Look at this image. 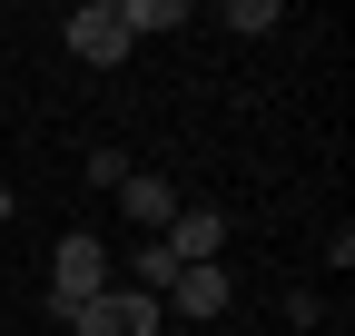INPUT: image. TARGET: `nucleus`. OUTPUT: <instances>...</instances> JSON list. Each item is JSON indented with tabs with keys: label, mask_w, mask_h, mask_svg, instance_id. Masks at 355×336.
I'll use <instances>...</instances> for the list:
<instances>
[{
	"label": "nucleus",
	"mask_w": 355,
	"mask_h": 336,
	"mask_svg": "<svg viewBox=\"0 0 355 336\" xmlns=\"http://www.w3.org/2000/svg\"><path fill=\"white\" fill-rule=\"evenodd\" d=\"M109 267H119V258H109L89 228H79V237H60V247H50V317L69 326L89 297H109Z\"/></svg>",
	"instance_id": "nucleus-1"
},
{
	"label": "nucleus",
	"mask_w": 355,
	"mask_h": 336,
	"mask_svg": "<svg viewBox=\"0 0 355 336\" xmlns=\"http://www.w3.org/2000/svg\"><path fill=\"white\" fill-rule=\"evenodd\" d=\"M158 297H139V287H109V297H89L79 317H69V336H158Z\"/></svg>",
	"instance_id": "nucleus-2"
},
{
	"label": "nucleus",
	"mask_w": 355,
	"mask_h": 336,
	"mask_svg": "<svg viewBox=\"0 0 355 336\" xmlns=\"http://www.w3.org/2000/svg\"><path fill=\"white\" fill-rule=\"evenodd\" d=\"M60 40H69V60H89V69H119L128 50H139V40L119 30V10H109V0H89V10H69V20H60Z\"/></svg>",
	"instance_id": "nucleus-3"
},
{
	"label": "nucleus",
	"mask_w": 355,
	"mask_h": 336,
	"mask_svg": "<svg viewBox=\"0 0 355 336\" xmlns=\"http://www.w3.org/2000/svg\"><path fill=\"white\" fill-rule=\"evenodd\" d=\"M217 247H227V208H217V198H188L168 218V258L178 267H217Z\"/></svg>",
	"instance_id": "nucleus-4"
},
{
	"label": "nucleus",
	"mask_w": 355,
	"mask_h": 336,
	"mask_svg": "<svg viewBox=\"0 0 355 336\" xmlns=\"http://www.w3.org/2000/svg\"><path fill=\"white\" fill-rule=\"evenodd\" d=\"M227 297H237V287H227V267H178L158 307H178V317H198V326H207V317H227Z\"/></svg>",
	"instance_id": "nucleus-5"
},
{
	"label": "nucleus",
	"mask_w": 355,
	"mask_h": 336,
	"mask_svg": "<svg viewBox=\"0 0 355 336\" xmlns=\"http://www.w3.org/2000/svg\"><path fill=\"white\" fill-rule=\"evenodd\" d=\"M119 208L139 218V237H168V218H178V188L158 178V168H128V188H119Z\"/></svg>",
	"instance_id": "nucleus-6"
},
{
	"label": "nucleus",
	"mask_w": 355,
	"mask_h": 336,
	"mask_svg": "<svg viewBox=\"0 0 355 336\" xmlns=\"http://www.w3.org/2000/svg\"><path fill=\"white\" fill-rule=\"evenodd\" d=\"M109 10H119L128 40H148V30H188V0H109Z\"/></svg>",
	"instance_id": "nucleus-7"
},
{
	"label": "nucleus",
	"mask_w": 355,
	"mask_h": 336,
	"mask_svg": "<svg viewBox=\"0 0 355 336\" xmlns=\"http://www.w3.org/2000/svg\"><path fill=\"white\" fill-rule=\"evenodd\" d=\"M168 277H178L168 237H139V258H128V287H139V297H168Z\"/></svg>",
	"instance_id": "nucleus-8"
},
{
	"label": "nucleus",
	"mask_w": 355,
	"mask_h": 336,
	"mask_svg": "<svg viewBox=\"0 0 355 336\" xmlns=\"http://www.w3.org/2000/svg\"><path fill=\"white\" fill-rule=\"evenodd\" d=\"M128 168H139V158H128L119 139H99V149H89V188H128Z\"/></svg>",
	"instance_id": "nucleus-9"
},
{
	"label": "nucleus",
	"mask_w": 355,
	"mask_h": 336,
	"mask_svg": "<svg viewBox=\"0 0 355 336\" xmlns=\"http://www.w3.org/2000/svg\"><path fill=\"white\" fill-rule=\"evenodd\" d=\"M286 326H296V336L326 326V297H316V287H286Z\"/></svg>",
	"instance_id": "nucleus-10"
},
{
	"label": "nucleus",
	"mask_w": 355,
	"mask_h": 336,
	"mask_svg": "<svg viewBox=\"0 0 355 336\" xmlns=\"http://www.w3.org/2000/svg\"><path fill=\"white\" fill-rule=\"evenodd\" d=\"M286 10H277V0H237V10H227V30H247V40H266V30H277Z\"/></svg>",
	"instance_id": "nucleus-11"
},
{
	"label": "nucleus",
	"mask_w": 355,
	"mask_h": 336,
	"mask_svg": "<svg viewBox=\"0 0 355 336\" xmlns=\"http://www.w3.org/2000/svg\"><path fill=\"white\" fill-rule=\"evenodd\" d=\"M0 218H10V188H0Z\"/></svg>",
	"instance_id": "nucleus-12"
},
{
	"label": "nucleus",
	"mask_w": 355,
	"mask_h": 336,
	"mask_svg": "<svg viewBox=\"0 0 355 336\" xmlns=\"http://www.w3.org/2000/svg\"><path fill=\"white\" fill-rule=\"evenodd\" d=\"M316 336H326V326H316Z\"/></svg>",
	"instance_id": "nucleus-13"
}]
</instances>
